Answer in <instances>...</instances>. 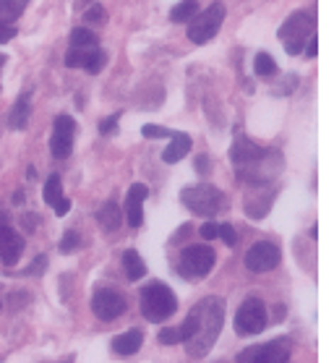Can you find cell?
<instances>
[{"label": "cell", "instance_id": "obj_9", "mask_svg": "<svg viewBox=\"0 0 334 363\" xmlns=\"http://www.w3.org/2000/svg\"><path fill=\"white\" fill-rule=\"evenodd\" d=\"M74 133H76V121L71 116H57L52 123V136H50V152L52 157L65 160L74 149Z\"/></svg>", "mask_w": 334, "mask_h": 363}, {"label": "cell", "instance_id": "obj_19", "mask_svg": "<svg viewBox=\"0 0 334 363\" xmlns=\"http://www.w3.org/2000/svg\"><path fill=\"white\" fill-rule=\"evenodd\" d=\"M26 121H29V94H21L18 102L13 105V110H11L9 125L13 128V131H24Z\"/></svg>", "mask_w": 334, "mask_h": 363}, {"label": "cell", "instance_id": "obj_16", "mask_svg": "<svg viewBox=\"0 0 334 363\" xmlns=\"http://www.w3.org/2000/svg\"><path fill=\"white\" fill-rule=\"evenodd\" d=\"M45 201L55 209L57 217L68 215V209H71V201L63 196V183H60L57 175H50L48 183H45Z\"/></svg>", "mask_w": 334, "mask_h": 363}, {"label": "cell", "instance_id": "obj_26", "mask_svg": "<svg viewBox=\"0 0 334 363\" xmlns=\"http://www.w3.org/2000/svg\"><path fill=\"white\" fill-rule=\"evenodd\" d=\"M160 342H162V345H175V342H183V340H180V330H178V327H165V330L160 332Z\"/></svg>", "mask_w": 334, "mask_h": 363}, {"label": "cell", "instance_id": "obj_3", "mask_svg": "<svg viewBox=\"0 0 334 363\" xmlns=\"http://www.w3.org/2000/svg\"><path fill=\"white\" fill-rule=\"evenodd\" d=\"M180 199H183V204H186L194 215H201V217H214L222 209V204H225L222 191L209 186V183H199L194 189H186L180 194Z\"/></svg>", "mask_w": 334, "mask_h": 363}, {"label": "cell", "instance_id": "obj_30", "mask_svg": "<svg viewBox=\"0 0 334 363\" xmlns=\"http://www.w3.org/2000/svg\"><path fill=\"white\" fill-rule=\"evenodd\" d=\"M102 18H105V11H102L99 3H94V6L84 13V21H87V24H94V21H102Z\"/></svg>", "mask_w": 334, "mask_h": 363}, {"label": "cell", "instance_id": "obj_14", "mask_svg": "<svg viewBox=\"0 0 334 363\" xmlns=\"http://www.w3.org/2000/svg\"><path fill=\"white\" fill-rule=\"evenodd\" d=\"M149 196V189L144 183H133L126 194V220L130 228H139L144 223V201Z\"/></svg>", "mask_w": 334, "mask_h": 363}, {"label": "cell", "instance_id": "obj_12", "mask_svg": "<svg viewBox=\"0 0 334 363\" xmlns=\"http://www.w3.org/2000/svg\"><path fill=\"white\" fill-rule=\"evenodd\" d=\"M91 311L99 316V319H105V322H113L118 316L126 311V301H123L121 293H115V290H97L94 298H91Z\"/></svg>", "mask_w": 334, "mask_h": 363}, {"label": "cell", "instance_id": "obj_27", "mask_svg": "<svg viewBox=\"0 0 334 363\" xmlns=\"http://www.w3.org/2000/svg\"><path fill=\"white\" fill-rule=\"evenodd\" d=\"M141 133H144L147 139H165V136H172V131H167L162 125H144Z\"/></svg>", "mask_w": 334, "mask_h": 363}, {"label": "cell", "instance_id": "obj_8", "mask_svg": "<svg viewBox=\"0 0 334 363\" xmlns=\"http://www.w3.org/2000/svg\"><path fill=\"white\" fill-rule=\"evenodd\" d=\"M235 327L240 335H259L267 327V308H264V303H261L259 298L243 301V306L238 308Z\"/></svg>", "mask_w": 334, "mask_h": 363}, {"label": "cell", "instance_id": "obj_35", "mask_svg": "<svg viewBox=\"0 0 334 363\" xmlns=\"http://www.w3.org/2000/svg\"><path fill=\"white\" fill-rule=\"evenodd\" d=\"M316 52H318V37H316V34H311L308 48H306V55H308V58H316Z\"/></svg>", "mask_w": 334, "mask_h": 363}, {"label": "cell", "instance_id": "obj_6", "mask_svg": "<svg viewBox=\"0 0 334 363\" xmlns=\"http://www.w3.org/2000/svg\"><path fill=\"white\" fill-rule=\"evenodd\" d=\"M214 262H217V256L209 246H188L183 254H180V274L183 277H204V274L212 272Z\"/></svg>", "mask_w": 334, "mask_h": 363}, {"label": "cell", "instance_id": "obj_2", "mask_svg": "<svg viewBox=\"0 0 334 363\" xmlns=\"http://www.w3.org/2000/svg\"><path fill=\"white\" fill-rule=\"evenodd\" d=\"M175 308H178V301L172 296V290L162 282H152L141 290V314L147 316L149 322L170 319Z\"/></svg>", "mask_w": 334, "mask_h": 363}, {"label": "cell", "instance_id": "obj_36", "mask_svg": "<svg viewBox=\"0 0 334 363\" xmlns=\"http://www.w3.org/2000/svg\"><path fill=\"white\" fill-rule=\"evenodd\" d=\"M196 167H199V173H206V167H209V160L199 157V160H196Z\"/></svg>", "mask_w": 334, "mask_h": 363}, {"label": "cell", "instance_id": "obj_22", "mask_svg": "<svg viewBox=\"0 0 334 363\" xmlns=\"http://www.w3.org/2000/svg\"><path fill=\"white\" fill-rule=\"evenodd\" d=\"M97 48V34L84 29V26H76L71 32V50H91Z\"/></svg>", "mask_w": 334, "mask_h": 363}, {"label": "cell", "instance_id": "obj_21", "mask_svg": "<svg viewBox=\"0 0 334 363\" xmlns=\"http://www.w3.org/2000/svg\"><path fill=\"white\" fill-rule=\"evenodd\" d=\"M123 267H126L130 280H141L147 274V264H144V259L139 256V251H126L123 254Z\"/></svg>", "mask_w": 334, "mask_h": 363}, {"label": "cell", "instance_id": "obj_23", "mask_svg": "<svg viewBox=\"0 0 334 363\" xmlns=\"http://www.w3.org/2000/svg\"><path fill=\"white\" fill-rule=\"evenodd\" d=\"M29 0H0V21H16L24 13Z\"/></svg>", "mask_w": 334, "mask_h": 363}, {"label": "cell", "instance_id": "obj_15", "mask_svg": "<svg viewBox=\"0 0 334 363\" xmlns=\"http://www.w3.org/2000/svg\"><path fill=\"white\" fill-rule=\"evenodd\" d=\"M21 251H24V238L9 225H0V259L6 264H16Z\"/></svg>", "mask_w": 334, "mask_h": 363}, {"label": "cell", "instance_id": "obj_11", "mask_svg": "<svg viewBox=\"0 0 334 363\" xmlns=\"http://www.w3.org/2000/svg\"><path fill=\"white\" fill-rule=\"evenodd\" d=\"M264 157H267V149L256 147V144L248 141L245 136H240V139L233 144V149H230V160L235 162L238 173H245V170L256 167Z\"/></svg>", "mask_w": 334, "mask_h": 363}, {"label": "cell", "instance_id": "obj_34", "mask_svg": "<svg viewBox=\"0 0 334 363\" xmlns=\"http://www.w3.org/2000/svg\"><path fill=\"white\" fill-rule=\"evenodd\" d=\"M45 264H48V256H37V262L26 269V274H40L42 269H45Z\"/></svg>", "mask_w": 334, "mask_h": 363}, {"label": "cell", "instance_id": "obj_20", "mask_svg": "<svg viewBox=\"0 0 334 363\" xmlns=\"http://www.w3.org/2000/svg\"><path fill=\"white\" fill-rule=\"evenodd\" d=\"M97 220L105 230H118V225H121V206L115 204V201H105V204L99 206Z\"/></svg>", "mask_w": 334, "mask_h": 363}, {"label": "cell", "instance_id": "obj_1", "mask_svg": "<svg viewBox=\"0 0 334 363\" xmlns=\"http://www.w3.org/2000/svg\"><path fill=\"white\" fill-rule=\"evenodd\" d=\"M222 322H225V303L222 298H204L191 308L188 319L183 322L180 330V340L186 342V350L194 358H201L212 350L222 332Z\"/></svg>", "mask_w": 334, "mask_h": 363}, {"label": "cell", "instance_id": "obj_7", "mask_svg": "<svg viewBox=\"0 0 334 363\" xmlns=\"http://www.w3.org/2000/svg\"><path fill=\"white\" fill-rule=\"evenodd\" d=\"M287 358H290V340L279 337L259 347H248L240 355V363H287Z\"/></svg>", "mask_w": 334, "mask_h": 363}, {"label": "cell", "instance_id": "obj_17", "mask_svg": "<svg viewBox=\"0 0 334 363\" xmlns=\"http://www.w3.org/2000/svg\"><path fill=\"white\" fill-rule=\"evenodd\" d=\"M188 152H191V136H188V133H172L170 144H167V149L162 152V160L167 165H172V162H180Z\"/></svg>", "mask_w": 334, "mask_h": 363}, {"label": "cell", "instance_id": "obj_31", "mask_svg": "<svg viewBox=\"0 0 334 363\" xmlns=\"http://www.w3.org/2000/svg\"><path fill=\"white\" fill-rule=\"evenodd\" d=\"M16 37V26L9 24V21H0V45H6Z\"/></svg>", "mask_w": 334, "mask_h": 363}, {"label": "cell", "instance_id": "obj_25", "mask_svg": "<svg viewBox=\"0 0 334 363\" xmlns=\"http://www.w3.org/2000/svg\"><path fill=\"white\" fill-rule=\"evenodd\" d=\"M253 71H256L259 76H272L274 71H277V63L272 60L269 52H259L256 60H253Z\"/></svg>", "mask_w": 334, "mask_h": 363}, {"label": "cell", "instance_id": "obj_28", "mask_svg": "<svg viewBox=\"0 0 334 363\" xmlns=\"http://www.w3.org/2000/svg\"><path fill=\"white\" fill-rule=\"evenodd\" d=\"M217 238H222L228 246H235L238 243V233L233 225H220V233H217Z\"/></svg>", "mask_w": 334, "mask_h": 363}, {"label": "cell", "instance_id": "obj_33", "mask_svg": "<svg viewBox=\"0 0 334 363\" xmlns=\"http://www.w3.org/2000/svg\"><path fill=\"white\" fill-rule=\"evenodd\" d=\"M217 233H220V225H217V223H204V225H201V238L214 240V238H217Z\"/></svg>", "mask_w": 334, "mask_h": 363}, {"label": "cell", "instance_id": "obj_18", "mask_svg": "<svg viewBox=\"0 0 334 363\" xmlns=\"http://www.w3.org/2000/svg\"><path fill=\"white\" fill-rule=\"evenodd\" d=\"M141 342H144V335L139 330H130V332H123L118 337L113 340V350L118 355H133L139 353Z\"/></svg>", "mask_w": 334, "mask_h": 363}, {"label": "cell", "instance_id": "obj_24", "mask_svg": "<svg viewBox=\"0 0 334 363\" xmlns=\"http://www.w3.org/2000/svg\"><path fill=\"white\" fill-rule=\"evenodd\" d=\"M196 13H199L196 0H183V3H178V6L170 11V18L175 21V24H186V21H191Z\"/></svg>", "mask_w": 334, "mask_h": 363}, {"label": "cell", "instance_id": "obj_37", "mask_svg": "<svg viewBox=\"0 0 334 363\" xmlns=\"http://www.w3.org/2000/svg\"><path fill=\"white\" fill-rule=\"evenodd\" d=\"M3 66H6V58H3V55H0V68H3Z\"/></svg>", "mask_w": 334, "mask_h": 363}, {"label": "cell", "instance_id": "obj_13", "mask_svg": "<svg viewBox=\"0 0 334 363\" xmlns=\"http://www.w3.org/2000/svg\"><path fill=\"white\" fill-rule=\"evenodd\" d=\"M107 63L105 50L91 48V50H68L65 55V66L68 68H87L89 74H99Z\"/></svg>", "mask_w": 334, "mask_h": 363}, {"label": "cell", "instance_id": "obj_29", "mask_svg": "<svg viewBox=\"0 0 334 363\" xmlns=\"http://www.w3.org/2000/svg\"><path fill=\"white\" fill-rule=\"evenodd\" d=\"M79 243H82V240H79V235H76V233H65L63 240H60V251H63V254H68V251H74Z\"/></svg>", "mask_w": 334, "mask_h": 363}, {"label": "cell", "instance_id": "obj_32", "mask_svg": "<svg viewBox=\"0 0 334 363\" xmlns=\"http://www.w3.org/2000/svg\"><path fill=\"white\" fill-rule=\"evenodd\" d=\"M99 131L105 133V136H110V133H115L118 131V116H113V118H105L102 123H99Z\"/></svg>", "mask_w": 334, "mask_h": 363}, {"label": "cell", "instance_id": "obj_10", "mask_svg": "<svg viewBox=\"0 0 334 363\" xmlns=\"http://www.w3.org/2000/svg\"><path fill=\"white\" fill-rule=\"evenodd\" d=\"M279 264V246L269 243V240H261L256 246L248 248L245 254V267L251 272H272Z\"/></svg>", "mask_w": 334, "mask_h": 363}, {"label": "cell", "instance_id": "obj_5", "mask_svg": "<svg viewBox=\"0 0 334 363\" xmlns=\"http://www.w3.org/2000/svg\"><path fill=\"white\" fill-rule=\"evenodd\" d=\"M222 21H225V9H222L220 3H214V6H209V9L201 11V13H196V16L188 21V32H186L188 40L194 42V45H206L214 34L220 32Z\"/></svg>", "mask_w": 334, "mask_h": 363}, {"label": "cell", "instance_id": "obj_4", "mask_svg": "<svg viewBox=\"0 0 334 363\" xmlns=\"http://www.w3.org/2000/svg\"><path fill=\"white\" fill-rule=\"evenodd\" d=\"M311 34H313V16L306 13V11L293 13L285 24L279 26V40L285 42L287 55H298V52H303L306 37H311Z\"/></svg>", "mask_w": 334, "mask_h": 363}]
</instances>
